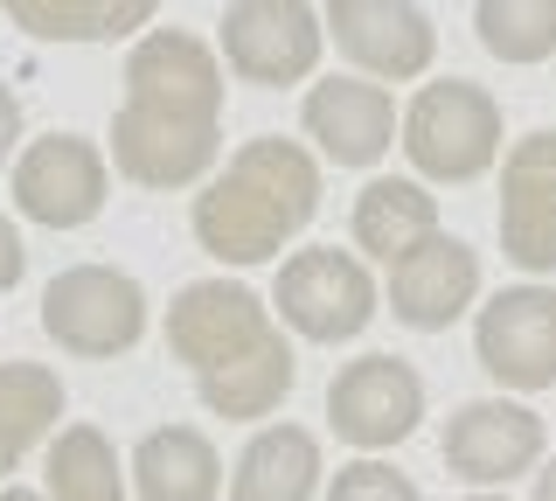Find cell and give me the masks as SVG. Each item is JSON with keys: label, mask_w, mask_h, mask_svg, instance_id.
Instances as JSON below:
<instances>
[{"label": "cell", "mask_w": 556, "mask_h": 501, "mask_svg": "<svg viewBox=\"0 0 556 501\" xmlns=\"http://www.w3.org/2000/svg\"><path fill=\"white\" fill-rule=\"evenodd\" d=\"M439 230V196L425 181H404V175H382L355 196V245L369 258H404L417 237Z\"/></svg>", "instance_id": "obj_20"}, {"label": "cell", "mask_w": 556, "mask_h": 501, "mask_svg": "<svg viewBox=\"0 0 556 501\" xmlns=\"http://www.w3.org/2000/svg\"><path fill=\"white\" fill-rule=\"evenodd\" d=\"M327 36L348 63L390 84L425 77L439 57V28L417 0H327Z\"/></svg>", "instance_id": "obj_11"}, {"label": "cell", "mask_w": 556, "mask_h": 501, "mask_svg": "<svg viewBox=\"0 0 556 501\" xmlns=\"http://www.w3.org/2000/svg\"><path fill=\"white\" fill-rule=\"evenodd\" d=\"M28 272V251H22V230H14L8 216H0V292H14Z\"/></svg>", "instance_id": "obj_24"}, {"label": "cell", "mask_w": 556, "mask_h": 501, "mask_svg": "<svg viewBox=\"0 0 556 501\" xmlns=\"http://www.w3.org/2000/svg\"><path fill=\"white\" fill-rule=\"evenodd\" d=\"M63 418V376L49 362H0V480Z\"/></svg>", "instance_id": "obj_19"}, {"label": "cell", "mask_w": 556, "mask_h": 501, "mask_svg": "<svg viewBox=\"0 0 556 501\" xmlns=\"http://www.w3.org/2000/svg\"><path fill=\"white\" fill-rule=\"evenodd\" d=\"M0 8L35 42H126L153 22L161 0H0Z\"/></svg>", "instance_id": "obj_18"}, {"label": "cell", "mask_w": 556, "mask_h": 501, "mask_svg": "<svg viewBox=\"0 0 556 501\" xmlns=\"http://www.w3.org/2000/svg\"><path fill=\"white\" fill-rule=\"evenodd\" d=\"M126 488L139 501H216L223 488V460L208 446V431L195 425H161L132 446V466H126Z\"/></svg>", "instance_id": "obj_16"}, {"label": "cell", "mask_w": 556, "mask_h": 501, "mask_svg": "<svg viewBox=\"0 0 556 501\" xmlns=\"http://www.w3.org/2000/svg\"><path fill=\"white\" fill-rule=\"evenodd\" d=\"M473 28L480 49L515 71L556 57V0H473Z\"/></svg>", "instance_id": "obj_22"}, {"label": "cell", "mask_w": 556, "mask_h": 501, "mask_svg": "<svg viewBox=\"0 0 556 501\" xmlns=\"http://www.w3.org/2000/svg\"><path fill=\"white\" fill-rule=\"evenodd\" d=\"M42 335L63 355L112 362L139 349V335H147V292L118 265H70L42 292Z\"/></svg>", "instance_id": "obj_5"}, {"label": "cell", "mask_w": 556, "mask_h": 501, "mask_svg": "<svg viewBox=\"0 0 556 501\" xmlns=\"http://www.w3.org/2000/svg\"><path fill=\"white\" fill-rule=\"evenodd\" d=\"M320 216V161L300 140H243L223 175H202L188 223L216 265H265Z\"/></svg>", "instance_id": "obj_3"}, {"label": "cell", "mask_w": 556, "mask_h": 501, "mask_svg": "<svg viewBox=\"0 0 556 501\" xmlns=\"http://www.w3.org/2000/svg\"><path fill=\"white\" fill-rule=\"evenodd\" d=\"M104 196H112V167L84 133H49L14 153V210L42 230H84Z\"/></svg>", "instance_id": "obj_7"}, {"label": "cell", "mask_w": 556, "mask_h": 501, "mask_svg": "<svg viewBox=\"0 0 556 501\" xmlns=\"http://www.w3.org/2000/svg\"><path fill=\"white\" fill-rule=\"evenodd\" d=\"M543 460V418L508 397H473L445 425V466L473 488H508L515 474Z\"/></svg>", "instance_id": "obj_13"}, {"label": "cell", "mask_w": 556, "mask_h": 501, "mask_svg": "<svg viewBox=\"0 0 556 501\" xmlns=\"http://www.w3.org/2000/svg\"><path fill=\"white\" fill-rule=\"evenodd\" d=\"M473 355L508 390H556V286H508L480 306Z\"/></svg>", "instance_id": "obj_10"}, {"label": "cell", "mask_w": 556, "mask_h": 501, "mask_svg": "<svg viewBox=\"0 0 556 501\" xmlns=\"http://www.w3.org/2000/svg\"><path fill=\"white\" fill-rule=\"evenodd\" d=\"M327 501H417V488H410V474H396L390 460L362 453V460H348L341 474H334Z\"/></svg>", "instance_id": "obj_23"}, {"label": "cell", "mask_w": 556, "mask_h": 501, "mask_svg": "<svg viewBox=\"0 0 556 501\" xmlns=\"http://www.w3.org/2000/svg\"><path fill=\"white\" fill-rule=\"evenodd\" d=\"M501 251L521 272H556V133H529L501 161Z\"/></svg>", "instance_id": "obj_14"}, {"label": "cell", "mask_w": 556, "mask_h": 501, "mask_svg": "<svg viewBox=\"0 0 556 501\" xmlns=\"http://www.w3.org/2000/svg\"><path fill=\"white\" fill-rule=\"evenodd\" d=\"M49 501H126V460L98 425H63L49 439Z\"/></svg>", "instance_id": "obj_21"}, {"label": "cell", "mask_w": 556, "mask_h": 501, "mask_svg": "<svg viewBox=\"0 0 556 501\" xmlns=\"http://www.w3.org/2000/svg\"><path fill=\"white\" fill-rule=\"evenodd\" d=\"M327 418H334V439H348L355 453H390L425 418V376L396 355H362L327 384Z\"/></svg>", "instance_id": "obj_9"}, {"label": "cell", "mask_w": 556, "mask_h": 501, "mask_svg": "<svg viewBox=\"0 0 556 501\" xmlns=\"http://www.w3.org/2000/svg\"><path fill=\"white\" fill-rule=\"evenodd\" d=\"M535 501H556V460L543 466V474H535Z\"/></svg>", "instance_id": "obj_26"}, {"label": "cell", "mask_w": 556, "mask_h": 501, "mask_svg": "<svg viewBox=\"0 0 556 501\" xmlns=\"http://www.w3.org/2000/svg\"><path fill=\"white\" fill-rule=\"evenodd\" d=\"M300 126L334 167H376L382 153H390V140H396V105L369 77H327V84L306 91Z\"/></svg>", "instance_id": "obj_15"}, {"label": "cell", "mask_w": 556, "mask_h": 501, "mask_svg": "<svg viewBox=\"0 0 556 501\" xmlns=\"http://www.w3.org/2000/svg\"><path fill=\"white\" fill-rule=\"evenodd\" d=\"M14 153H22V98L0 84V167H8Z\"/></svg>", "instance_id": "obj_25"}, {"label": "cell", "mask_w": 556, "mask_h": 501, "mask_svg": "<svg viewBox=\"0 0 556 501\" xmlns=\"http://www.w3.org/2000/svg\"><path fill=\"white\" fill-rule=\"evenodd\" d=\"M466 501H508V494H466Z\"/></svg>", "instance_id": "obj_28"}, {"label": "cell", "mask_w": 556, "mask_h": 501, "mask_svg": "<svg viewBox=\"0 0 556 501\" xmlns=\"http://www.w3.org/2000/svg\"><path fill=\"white\" fill-rule=\"evenodd\" d=\"M167 349L188 362L202 404L230 425H257L292 397V341L278 335L271 306L237 279H195L167 306Z\"/></svg>", "instance_id": "obj_2"}, {"label": "cell", "mask_w": 556, "mask_h": 501, "mask_svg": "<svg viewBox=\"0 0 556 501\" xmlns=\"http://www.w3.org/2000/svg\"><path fill=\"white\" fill-rule=\"evenodd\" d=\"M0 501H42L35 488H8V480H0Z\"/></svg>", "instance_id": "obj_27"}, {"label": "cell", "mask_w": 556, "mask_h": 501, "mask_svg": "<svg viewBox=\"0 0 556 501\" xmlns=\"http://www.w3.org/2000/svg\"><path fill=\"white\" fill-rule=\"evenodd\" d=\"M473 300H480V258L459 237L431 230L404 258H390V314L417 335H445Z\"/></svg>", "instance_id": "obj_12"}, {"label": "cell", "mask_w": 556, "mask_h": 501, "mask_svg": "<svg viewBox=\"0 0 556 501\" xmlns=\"http://www.w3.org/2000/svg\"><path fill=\"white\" fill-rule=\"evenodd\" d=\"M396 133H404L396 147L410 153V167L425 181H480L501 161V105L494 91H480L466 77L425 84L410 98V112L396 118Z\"/></svg>", "instance_id": "obj_4"}, {"label": "cell", "mask_w": 556, "mask_h": 501, "mask_svg": "<svg viewBox=\"0 0 556 501\" xmlns=\"http://www.w3.org/2000/svg\"><path fill=\"white\" fill-rule=\"evenodd\" d=\"M278 321L292 327L300 341H355L362 327L376 321V279L355 251H334V245H313V251H292L278 265Z\"/></svg>", "instance_id": "obj_6"}, {"label": "cell", "mask_w": 556, "mask_h": 501, "mask_svg": "<svg viewBox=\"0 0 556 501\" xmlns=\"http://www.w3.org/2000/svg\"><path fill=\"white\" fill-rule=\"evenodd\" d=\"M223 153V57L188 28H139L112 167L132 188H195Z\"/></svg>", "instance_id": "obj_1"}, {"label": "cell", "mask_w": 556, "mask_h": 501, "mask_svg": "<svg viewBox=\"0 0 556 501\" xmlns=\"http://www.w3.org/2000/svg\"><path fill=\"white\" fill-rule=\"evenodd\" d=\"M320 494V439L306 425H265L237 453L230 501H313Z\"/></svg>", "instance_id": "obj_17"}, {"label": "cell", "mask_w": 556, "mask_h": 501, "mask_svg": "<svg viewBox=\"0 0 556 501\" xmlns=\"http://www.w3.org/2000/svg\"><path fill=\"white\" fill-rule=\"evenodd\" d=\"M320 42L327 28L306 0H230L223 8V63L243 84H306Z\"/></svg>", "instance_id": "obj_8"}]
</instances>
